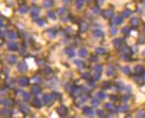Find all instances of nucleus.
Wrapping results in <instances>:
<instances>
[{"label": "nucleus", "instance_id": "obj_24", "mask_svg": "<svg viewBox=\"0 0 145 118\" xmlns=\"http://www.w3.org/2000/svg\"><path fill=\"white\" fill-rule=\"evenodd\" d=\"M134 72H135L136 74H141V73H143L144 72V68L142 65H136L134 67Z\"/></svg>", "mask_w": 145, "mask_h": 118}, {"label": "nucleus", "instance_id": "obj_36", "mask_svg": "<svg viewBox=\"0 0 145 118\" xmlns=\"http://www.w3.org/2000/svg\"><path fill=\"white\" fill-rule=\"evenodd\" d=\"M84 3H85V0H77L76 1V7L80 9L84 5Z\"/></svg>", "mask_w": 145, "mask_h": 118}, {"label": "nucleus", "instance_id": "obj_38", "mask_svg": "<svg viewBox=\"0 0 145 118\" xmlns=\"http://www.w3.org/2000/svg\"><path fill=\"white\" fill-rule=\"evenodd\" d=\"M122 71H123V72H124L125 74H127V75H129L131 73V70H130L129 66H125V67H123L122 68Z\"/></svg>", "mask_w": 145, "mask_h": 118}, {"label": "nucleus", "instance_id": "obj_46", "mask_svg": "<svg viewBox=\"0 0 145 118\" xmlns=\"http://www.w3.org/2000/svg\"><path fill=\"white\" fill-rule=\"evenodd\" d=\"M121 32H122V34H124V35H127V34H129V32H130V28L127 27H125L122 28Z\"/></svg>", "mask_w": 145, "mask_h": 118}, {"label": "nucleus", "instance_id": "obj_7", "mask_svg": "<svg viewBox=\"0 0 145 118\" xmlns=\"http://www.w3.org/2000/svg\"><path fill=\"white\" fill-rule=\"evenodd\" d=\"M83 113L88 116H94V115H95L94 109H91V108H89V107H85V108L83 109Z\"/></svg>", "mask_w": 145, "mask_h": 118}, {"label": "nucleus", "instance_id": "obj_47", "mask_svg": "<svg viewBox=\"0 0 145 118\" xmlns=\"http://www.w3.org/2000/svg\"><path fill=\"white\" fill-rule=\"evenodd\" d=\"M116 34H117V28L112 27L110 28V35H115Z\"/></svg>", "mask_w": 145, "mask_h": 118}, {"label": "nucleus", "instance_id": "obj_59", "mask_svg": "<svg viewBox=\"0 0 145 118\" xmlns=\"http://www.w3.org/2000/svg\"><path fill=\"white\" fill-rule=\"evenodd\" d=\"M129 99V96H127V95H126V96H124L123 97V100H124V101H127V100Z\"/></svg>", "mask_w": 145, "mask_h": 118}, {"label": "nucleus", "instance_id": "obj_32", "mask_svg": "<svg viewBox=\"0 0 145 118\" xmlns=\"http://www.w3.org/2000/svg\"><path fill=\"white\" fill-rule=\"evenodd\" d=\"M101 78V72H96V73L92 75V79L94 81H97L99 80V79Z\"/></svg>", "mask_w": 145, "mask_h": 118}, {"label": "nucleus", "instance_id": "obj_15", "mask_svg": "<svg viewBox=\"0 0 145 118\" xmlns=\"http://www.w3.org/2000/svg\"><path fill=\"white\" fill-rule=\"evenodd\" d=\"M54 5V1L53 0H44L43 2V6L45 8H50Z\"/></svg>", "mask_w": 145, "mask_h": 118}, {"label": "nucleus", "instance_id": "obj_49", "mask_svg": "<svg viewBox=\"0 0 145 118\" xmlns=\"http://www.w3.org/2000/svg\"><path fill=\"white\" fill-rule=\"evenodd\" d=\"M92 12L96 14H98L100 13V8H99V5L98 6H95L94 8L92 9Z\"/></svg>", "mask_w": 145, "mask_h": 118}, {"label": "nucleus", "instance_id": "obj_27", "mask_svg": "<svg viewBox=\"0 0 145 118\" xmlns=\"http://www.w3.org/2000/svg\"><path fill=\"white\" fill-rule=\"evenodd\" d=\"M106 74L108 75V76H112L114 74V69H113L112 66H108V67L106 68Z\"/></svg>", "mask_w": 145, "mask_h": 118}, {"label": "nucleus", "instance_id": "obj_64", "mask_svg": "<svg viewBox=\"0 0 145 118\" xmlns=\"http://www.w3.org/2000/svg\"><path fill=\"white\" fill-rule=\"evenodd\" d=\"M143 1H145V0H143Z\"/></svg>", "mask_w": 145, "mask_h": 118}, {"label": "nucleus", "instance_id": "obj_28", "mask_svg": "<svg viewBox=\"0 0 145 118\" xmlns=\"http://www.w3.org/2000/svg\"><path fill=\"white\" fill-rule=\"evenodd\" d=\"M118 110L120 112H127L129 110V106L128 105H122L118 108Z\"/></svg>", "mask_w": 145, "mask_h": 118}, {"label": "nucleus", "instance_id": "obj_18", "mask_svg": "<svg viewBox=\"0 0 145 118\" xmlns=\"http://www.w3.org/2000/svg\"><path fill=\"white\" fill-rule=\"evenodd\" d=\"M80 93H81V90H80L78 87H72L71 88V93L73 96H74V97H78L79 95H80Z\"/></svg>", "mask_w": 145, "mask_h": 118}, {"label": "nucleus", "instance_id": "obj_22", "mask_svg": "<svg viewBox=\"0 0 145 118\" xmlns=\"http://www.w3.org/2000/svg\"><path fill=\"white\" fill-rule=\"evenodd\" d=\"M88 29H89V25H88L86 22H81V23L80 24V31H81V33L86 32Z\"/></svg>", "mask_w": 145, "mask_h": 118}, {"label": "nucleus", "instance_id": "obj_17", "mask_svg": "<svg viewBox=\"0 0 145 118\" xmlns=\"http://www.w3.org/2000/svg\"><path fill=\"white\" fill-rule=\"evenodd\" d=\"M122 22H123V16L115 17L112 19V24H114V25H120Z\"/></svg>", "mask_w": 145, "mask_h": 118}, {"label": "nucleus", "instance_id": "obj_37", "mask_svg": "<svg viewBox=\"0 0 145 118\" xmlns=\"http://www.w3.org/2000/svg\"><path fill=\"white\" fill-rule=\"evenodd\" d=\"M132 14V12L130 11V10L127 9L125 10L124 12H123V13H122V16H123V18H127V17H129L130 15Z\"/></svg>", "mask_w": 145, "mask_h": 118}, {"label": "nucleus", "instance_id": "obj_1", "mask_svg": "<svg viewBox=\"0 0 145 118\" xmlns=\"http://www.w3.org/2000/svg\"><path fill=\"white\" fill-rule=\"evenodd\" d=\"M18 70L19 72H21V73H23V72H26L28 71V65L26 64L24 61H21L18 64Z\"/></svg>", "mask_w": 145, "mask_h": 118}, {"label": "nucleus", "instance_id": "obj_26", "mask_svg": "<svg viewBox=\"0 0 145 118\" xmlns=\"http://www.w3.org/2000/svg\"><path fill=\"white\" fill-rule=\"evenodd\" d=\"M93 35H94L95 37H97V38L102 37V36L104 35V32H103L102 30H99V29H97V30H95L94 32H93Z\"/></svg>", "mask_w": 145, "mask_h": 118}, {"label": "nucleus", "instance_id": "obj_45", "mask_svg": "<svg viewBox=\"0 0 145 118\" xmlns=\"http://www.w3.org/2000/svg\"><path fill=\"white\" fill-rule=\"evenodd\" d=\"M111 87V85L109 82H104V83L102 84V88L103 89H109Z\"/></svg>", "mask_w": 145, "mask_h": 118}, {"label": "nucleus", "instance_id": "obj_41", "mask_svg": "<svg viewBox=\"0 0 145 118\" xmlns=\"http://www.w3.org/2000/svg\"><path fill=\"white\" fill-rule=\"evenodd\" d=\"M91 105L94 107H97L99 105V100L97 99H92V100H91Z\"/></svg>", "mask_w": 145, "mask_h": 118}, {"label": "nucleus", "instance_id": "obj_43", "mask_svg": "<svg viewBox=\"0 0 145 118\" xmlns=\"http://www.w3.org/2000/svg\"><path fill=\"white\" fill-rule=\"evenodd\" d=\"M48 31H49V35H51V37L53 39V38L56 36V35H57V31L53 30V29H50V30H48Z\"/></svg>", "mask_w": 145, "mask_h": 118}, {"label": "nucleus", "instance_id": "obj_39", "mask_svg": "<svg viewBox=\"0 0 145 118\" xmlns=\"http://www.w3.org/2000/svg\"><path fill=\"white\" fill-rule=\"evenodd\" d=\"M58 13L61 16H64L65 14L67 13V9L66 8H58Z\"/></svg>", "mask_w": 145, "mask_h": 118}, {"label": "nucleus", "instance_id": "obj_61", "mask_svg": "<svg viewBox=\"0 0 145 118\" xmlns=\"http://www.w3.org/2000/svg\"><path fill=\"white\" fill-rule=\"evenodd\" d=\"M111 99L112 100H117L118 98L116 97V96H112V97H111Z\"/></svg>", "mask_w": 145, "mask_h": 118}, {"label": "nucleus", "instance_id": "obj_58", "mask_svg": "<svg viewBox=\"0 0 145 118\" xmlns=\"http://www.w3.org/2000/svg\"><path fill=\"white\" fill-rule=\"evenodd\" d=\"M104 0H97V5L100 6V5H104Z\"/></svg>", "mask_w": 145, "mask_h": 118}, {"label": "nucleus", "instance_id": "obj_12", "mask_svg": "<svg viewBox=\"0 0 145 118\" xmlns=\"http://www.w3.org/2000/svg\"><path fill=\"white\" fill-rule=\"evenodd\" d=\"M43 102H44V101H42L40 99H38V98H35V99L33 100L32 105L34 107H35V108H37V109H40V108H42V107H43Z\"/></svg>", "mask_w": 145, "mask_h": 118}, {"label": "nucleus", "instance_id": "obj_13", "mask_svg": "<svg viewBox=\"0 0 145 118\" xmlns=\"http://www.w3.org/2000/svg\"><path fill=\"white\" fill-rule=\"evenodd\" d=\"M7 48H8V49L11 51H16V50H18L19 46L16 42H11V43L8 44Z\"/></svg>", "mask_w": 145, "mask_h": 118}, {"label": "nucleus", "instance_id": "obj_35", "mask_svg": "<svg viewBox=\"0 0 145 118\" xmlns=\"http://www.w3.org/2000/svg\"><path fill=\"white\" fill-rule=\"evenodd\" d=\"M74 63H75V64L77 65L78 68H80V69L84 68V63H83L81 60H75L74 61Z\"/></svg>", "mask_w": 145, "mask_h": 118}, {"label": "nucleus", "instance_id": "obj_4", "mask_svg": "<svg viewBox=\"0 0 145 118\" xmlns=\"http://www.w3.org/2000/svg\"><path fill=\"white\" fill-rule=\"evenodd\" d=\"M67 111H68V110H67V108L66 106H64V105L60 106L58 109V110H57V112H58V114L60 116H66L67 114Z\"/></svg>", "mask_w": 145, "mask_h": 118}, {"label": "nucleus", "instance_id": "obj_29", "mask_svg": "<svg viewBox=\"0 0 145 118\" xmlns=\"http://www.w3.org/2000/svg\"><path fill=\"white\" fill-rule=\"evenodd\" d=\"M47 16L50 18V19H57V15H56V13L53 11H49L48 12H47Z\"/></svg>", "mask_w": 145, "mask_h": 118}, {"label": "nucleus", "instance_id": "obj_19", "mask_svg": "<svg viewBox=\"0 0 145 118\" xmlns=\"http://www.w3.org/2000/svg\"><path fill=\"white\" fill-rule=\"evenodd\" d=\"M122 42H122V40L120 38H116L112 41V43L115 48H120L122 45Z\"/></svg>", "mask_w": 145, "mask_h": 118}, {"label": "nucleus", "instance_id": "obj_42", "mask_svg": "<svg viewBox=\"0 0 145 118\" xmlns=\"http://www.w3.org/2000/svg\"><path fill=\"white\" fill-rule=\"evenodd\" d=\"M52 96H53V98H54V99H57V100L61 99V94H60L59 93H57V92H53Z\"/></svg>", "mask_w": 145, "mask_h": 118}, {"label": "nucleus", "instance_id": "obj_48", "mask_svg": "<svg viewBox=\"0 0 145 118\" xmlns=\"http://www.w3.org/2000/svg\"><path fill=\"white\" fill-rule=\"evenodd\" d=\"M94 70H95V72H102V71H103V67H102V65H95Z\"/></svg>", "mask_w": 145, "mask_h": 118}, {"label": "nucleus", "instance_id": "obj_40", "mask_svg": "<svg viewBox=\"0 0 145 118\" xmlns=\"http://www.w3.org/2000/svg\"><path fill=\"white\" fill-rule=\"evenodd\" d=\"M35 22L40 27H44V20L43 19H35Z\"/></svg>", "mask_w": 145, "mask_h": 118}, {"label": "nucleus", "instance_id": "obj_20", "mask_svg": "<svg viewBox=\"0 0 145 118\" xmlns=\"http://www.w3.org/2000/svg\"><path fill=\"white\" fill-rule=\"evenodd\" d=\"M7 62L9 63L10 64L13 65L14 64H16V62H17V56H7Z\"/></svg>", "mask_w": 145, "mask_h": 118}, {"label": "nucleus", "instance_id": "obj_33", "mask_svg": "<svg viewBox=\"0 0 145 118\" xmlns=\"http://www.w3.org/2000/svg\"><path fill=\"white\" fill-rule=\"evenodd\" d=\"M105 52H106L105 49L102 48V47H100V48H97V49H96V53H97V55H104Z\"/></svg>", "mask_w": 145, "mask_h": 118}, {"label": "nucleus", "instance_id": "obj_60", "mask_svg": "<svg viewBox=\"0 0 145 118\" xmlns=\"http://www.w3.org/2000/svg\"><path fill=\"white\" fill-rule=\"evenodd\" d=\"M63 1H64L66 4H69V3H71L73 0H63Z\"/></svg>", "mask_w": 145, "mask_h": 118}, {"label": "nucleus", "instance_id": "obj_63", "mask_svg": "<svg viewBox=\"0 0 145 118\" xmlns=\"http://www.w3.org/2000/svg\"><path fill=\"white\" fill-rule=\"evenodd\" d=\"M144 31H145V26H144Z\"/></svg>", "mask_w": 145, "mask_h": 118}, {"label": "nucleus", "instance_id": "obj_52", "mask_svg": "<svg viewBox=\"0 0 145 118\" xmlns=\"http://www.w3.org/2000/svg\"><path fill=\"white\" fill-rule=\"evenodd\" d=\"M81 78L84 79H89V73H88V72H84V73H82V75H81Z\"/></svg>", "mask_w": 145, "mask_h": 118}, {"label": "nucleus", "instance_id": "obj_10", "mask_svg": "<svg viewBox=\"0 0 145 118\" xmlns=\"http://www.w3.org/2000/svg\"><path fill=\"white\" fill-rule=\"evenodd\" d=\"M113 11L112 10H106V11H104V13H103V17H104V19H111V18H112L113 17Z\"/></svg>", "mask_w": 145, "mask_h": 118}, {"label": "nucleus", "instance_id": "obj_54", "mask_svg": "<svg viewBox=\"0 0 145 118\" xmlns=\"http://www.w3.org/2000/svg\"><path fill=\"white\" fill-rule=\"evenodd\" d=\"M90 62H97L98 61V57L97 56H92L89 59Z\"/></svg>", "mask_w": 145, "mask_h": 118}, {"label": "nucleus", "instance_id": "obj_55", "mask_svg": "<svg viewBox=\"0 0 145 118\" xmlns=\"http://www.w3.org/2000/svg\"><path fill=\"white\" fill-rule=\"evenodd\" d=\"M44 72H45L46 74H50V73H51V68L48 67V66H46V67H45V69H44Z\"/></svg>", "mask_w": 145, "mask_h": 118}, {"label": "nucleus", "instance_id": "obj_8", "mask_svg": "<svg viewBox=\"0 0 145 118\" xmlns=\"http://www.w3.org/2000/svg\"><path fill=\"white\" fill-rule=\"evenodd\" d=\"M52 99H53L52 94H45L43 97V101H44V104H50L52 101Z\"/></svg>", "mask_w": 145, "mask_h": 118}, {"label": "nucleus", "instance_id": "obj_16", "mask_svg": "<svg viewBox=\"0 0 145 118\" xmlns=\"http://www.w3.org/2000/svg\"><path fill=\"white\" fill-rule=\"evenodd\" d=\"M65 54H67L69 57H73V56H74V49H72L71 47H68V48H67V49H65Z\"/></svg>", "mask_w": 145, "mask_h": 118}, {"label": "nucleus", "instance_id": "obj_6", "mask_svg": "<svg viewBox=\"0 0 145 118\" xmlns=\"http://www.w3.org/2000/svg\"><path fill=\"white\" fill-rule=\"evenodd\" d=\"M20 110H21V112L22 114H23L24 116H27L28 115V114L30 113V109L29 108H28V106L26 104H21V107H20Z\"/></svg>", "mask_w": 145, "mask_h": 118}, {"label": "nucleus", "instance_id": "obj_57", "mask_svg": "<svg viewBox=\"0 0 145 118\" xmlns=\"http://www.w3.org/2000/svg\"><path fill=\"white\" fill-rule=\"evenodd\" d=\"M81 90H82L83 92H85V93H89V89L87 86H82Z\"/></svg>", "mask_w": 145, "mask_h": 118}, {"label": "nucleus", "instance_id": "obj_44", "mask_svg": "<svg viewBox=\"0 0 145 118\" xmlns=\"http://www.w3.org/2000/svg\"><path fill=\"white\" fill-rule=\"evenodd\" d=\"M136 116L139 118L141 117H145V111L144 110H140V111L137 112V115H136Z\"/></svg>", "mask_w": 145, "mask_h": 118}, {"label": "nucleus", "instance_id": "obj_9", "mask_svg": "<svg viewBox=\"0 0 145 118\" xmlns=\"http://www.w3.org/2000/svg\"><path fill=\"white\" fill-rule=\"evenodd\" d=\"M42 92V89L40 86H36V85H34V86H32V88H31V93H33V94L35 95H38L40 94Z\"/></svg>", "mask_w": 145, "mask_h": 118}, {"label": "nucleus", "instance_id": "obj_21", "mask_svg": "<svg viewBox=\"0 0 145 118\" xmlns=\"http://www.w3.org/2000/svg\"><path fill=\"white\" fill-rule=\"evenodd\" d=\"M105 109H108V110H112V111H119L118 110V108H116V107H114V105L112 104V103H111V102H108V103H106L105 104Z\"/></svg>", "mask_w": 145, "mask_h": 118}, {"label": "nucleus", "instance_id": "obj_31", "mask_svg": "<svg viewBox=\"0 0 145 118\" xmlns=\"http://www.w3.org/2000/svg\"><path fill=\"white\" fill-rule=\"evenodd\" d=\"M130 23L133 27H138L139 25V19L138 18H133L130 21Z\"/></svg>", "mask_w": 145, "mask_h": 118}, {"label": "nucleus", "instance_id": "obj_34", "mask_svg": "<svg viewBox=\"0 0 145 118\" xmlns=\"http://www.w3.org/2000/svg\"><path fill=\"white\" fill-rule=\"evenodd\" d=\"M19 12H21V13H22V14H25V13H27V12H28V7L24 6V5H22V6L20 7Z\"/></svg>", "mask_w": 145, "mask_h": 118}, {"label": "nucleus", "instance_id": "obj_14", "mask_svg": "<svg viewBox=\"0 0 145 118\" xmlns=\"http://www.w3.org/2000/svg\"><path fill=\"white\" fill-rule=\"evenodd\" d=\"M30 12H31V14H32L33 17H37L38 14L40 13V9L37 6H33L30 9Z\"/></svg>", "mask_w": 145, "mask_h": 118}, {"label": "nucleus", "instance_id": "obj_53", "mask_svg": "<svg viewBox=\"0 0 145 118\" xmlns=\"http://www.w3.org/2000/svg\"><path fill=\"white\" fill-rule=\"evenodd\" d=\"M33 79H34V81H35V82H36V83H42V82H43L41 78H39V77H37V76L34 77V78H33Z\"/></svg>", "mask_w": 145, "mask_h": 118}, {"label": "nucleus", "instance_id": "obj_3", "mask_svg": "<svg viewBox=\"0 0 145 118\" xmlns=\"http://www.w3.org/2000/svg\"><path fill=\"white\" fill-rule=\"evenodd\" d=\"M0 103L2 105H4V106H5V107H11V106H12V100L11 99H8V98H1L0 99Z\"/></svg>", "mask_w": 145, "mask_h": 118}, {"label": "nucleus", "instance_id": "obj_51", "mask_svg": "<svg viewBox=\"0 0 145 118\" xmlns=\"http://www.w3.org/2000/svg\"><path fill=\"white\" fill-rule=\"evenodd\" d=\"M97 115H98L100 117H104V116H106L104 110H97Z\"/></svg>", "mask_w": 145, "mask_h": 118}, {"label": "nucleus", "instance_id": "obj_2", "mask_svg": "<svg viewBox=\"0 0 145 118\" xmlns=\"http://www.w3.org/2000/svg\"><path fill=\"white\" fill-rule=\"evenodd\" d=\"M18 83L21 86H28L29 85V79L27 77H21L19 79Z\"/></svg>", "mask_w": 145, "mask_h": 118}, {"label": "nucleus", "instance_id": "obj_11", "mask_svg": "<svg viewBox=\"0 0 145 118\" xmlns=\"http://www.w3.org/2000/svg\"><path fill=\"white\" fill-rule=\"evenodd\" d=\"M7 36H8V38H9L10 40H15V39H18L19 35H18V33L15 32V31H9V32L7 33Z\"/></svg>", "mask_w": 145, "mask_h": 118}, {"label": "nucleus", "instance_id": "obj_56", "mask_svg": "<svg viewBox=\"0 0 145 118\" xmlns=\"http://www.w3.org/2000/svg\"><path fill=\"white\" fill-rule=\"evenodd\" d=\"M16 93L18 95H24V93H24V92L21 90V89H19V90L16 91Z\"/></svg>", "mask_w": 145, "mask_h": 118}, {"label": "nucleus", "instance_id": "obj_50", "mask_svg": "<svg viewBox=\"0 0 145 118\" xmlns=\"http://www.w3.org/2000/svg\"><path fill=\"white\" fill-rule=\"evenodd\" d=\"M23 97H24V100H29L31 99V94H30V93H25L23 95Z\"/></svg>", "mask_w": 145, "mask_h": 118}, {"label": "nucleus", "instance_id": "obj_62", "mask_svg": "<svg viewBox=\"0 0 145 118\" xmlns=\"http://www.w3.org/2000/svg\"><path fill=\"white\" fill-rule=\"evenodd\" d=\"M38 64H39L40 65H43L44 64V62L43 60H39V61H38Z\"/></svg>", "mask_w": 145, "mask_h": 118}, {"label": "nucleus", "instance_id": "obj_25", "mask_svg": "<svg viewBox=\"0 0 145 118\" xmlns=\"http://www.w3.org/2000/svg\"><path fill=\"white\" fill-rule=\"evenodd\" d=\"M5 84H6L7 87H10L12 88L14 86V84H15V80H13V79H8L5 80Z\"/></svg>", "mask_w": 145, "mask_h": 118}, {"label": "nucleus", "instance_id": "obj_30", "mask_svg": "<svg viewBox=\"0 0 145 118\" xmlns=\"http://www.w3.org/2000/svg\"><path fill=\"white\" fill-rule=\"evenodd\" d=\"M105 97H106V94L104 92H98V93H97V98L99 100H103L105 99Z\"/></svg>", "mask_w": 145, "mask_h": 118}, {"label": "nucleus", "instance_id": "obj_5", "mask_svg": "<svg viewBox=\"0 0 145 118\" xmlns=\"http://www.w3.org/2000/svg\"><path fill=\"white\" fill-rule=\"evenodd\" d=\"M1 116H5V117H11L12 116V112L9 109H3L0 111Z\"/></svg>", "mask_w": 145, "mask_h": 118}, {"label": "nucleus", "instance_id": "obj_23", "mask_svg": "<svg viewBox=\"0 0 145 118\" xmlns=\"http://www.w3.org/2000/svg\"><path fill=\"white\" fill-rule=\"evenodd\" d=\"M78 54H79V56H81V57H86V56H88L87 49H85V48H81V49L79 50Z\"/></svg>", "mask_w": 145, "mask_h": 118}]
</instances>
